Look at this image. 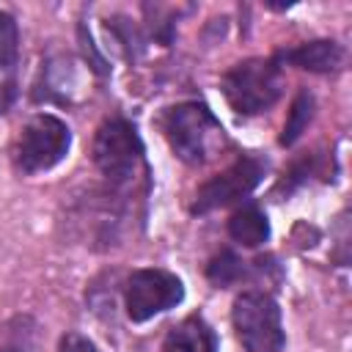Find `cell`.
Listing matches in <instances>:
<instances>
[{"instance_id":"1","label":"cell","mask_w":352,"mask_h":352,"mask_svg":"<svg viewBox=\"0 0 352 352\" xmlns=\"http://www.w3.org/2000/svg\"><path fill=\"white\" fill-rule=\"evenodd\" d=\"M162 135L170 151L187 165H204L223 146V126L201 102L173 104L162 116Z\"/></svg>"},{"instance_id":"2","label":"cell","mask_w":352,"mask_h":352,"mask_svg":"<svg viewBox=\"0 0 352 352\" xmlns=\"http://www.w3.org/2000/svg\"><path fill=\"white\" fill-rule=\"evenodd\" d=\"M220 88H223L226 102L236 113L242 116L264 113L283 94L280 63L275 58H248L223 74Z\"/></svg>"},{"instance_id":"3","label":"cell","mask_w":352,"mask_h":352,"mask_svg":"<svg viewBox=\"0 0 352 352\" xmlns=\"http://www.w3.org/2000/svg\"><path fill=\"white\" fill-rule=\"evenodd\" d=\"M231 324L245 352H280L286 346L280 305L267 292H242L231 305Z\"/></svg>"},{"instance_id":"4","label":"cell","mask_w":352,"mask_h":352,"mask_svg":"<svg viewBox=\"0 0 352 352\" xmlns=\"http://www.w3.org/2000/svg\"><path fill=\"white\" fill-rule=\"evenodd\" d=\"M69 148H72V129L66 126V121L50 113H38L22 126L16 138L14 165L19 173L33 176L55 168L69 154Z\"/></svg>"},{"instance_id":"5","label":"cell","mask_w":352,"mask_h":352,"mask_svg":"<svg viewBox=\"0 0 352 352\" xmlns=\"http://www.w3.org/2000/svg\"><path fill=\"white\" fill-rule=\"evenodd\" d=\"M94 165L110 184H126L143 165V140L126 118H107L94 135Z\"/></svg>"},{"instance_id":"6","label":"cell","mask_w":352,"mask_h":352,"mask_svg":"<svg viewBox=\"0 0 352 352\" xmlns=\"http://www.w3.org/2000/svg\"><path fill=\"white\" fill-rule=\"evenodd\" d=\"M184 300V283L160 267L135 270L124 286V305L132 322H148Z\"/></svg>"},{"instance_id":"7","label":"cell","mask_w":352,"mask_h":352,"mask_svg":"<svg viewBox=\"0 0 352 352\" xmlns=\"http://www.w3.org/2000/svg\"><path fill=\"white\" fill-rule=\"evenodd\" d=\"M264 170H267V160H261V157H256V154L239 157V160L231 162L223 173L212 176L206 184L198 187L190 212H192V214H206V212H212V209H220V206H228V204L245 198V195L253 192V187L261 182Z\"/></svg>"},{"instance_id":"8","label":"cell","mask_w":352,"mask_h":352,"mask_svg":"<svg viewBox=\"0 0 352 352\" xmlns=\"http://www.w3.org/2000/svg\"><path fill=\"white\" fill-rule=\"evenodd\" d=\"M278 63H292L297 69L308 72H338L344 66V50L333 38H319V41H305L294 50H283L275 58Z\"/></svg>"},{"instance_id":"9","label":"cell","mask_w":352,"mask_h":352,"mask_svg":"<svg viewBox=\"0 0 352 352\" xmlns=\"http://www.w3.org/2000/svg\"><path fill=\"white\" fill-rule=\"evenodd\" d=\"M162 352H217V336L201 316H187L168 330Z\"/></svg>"},{"instance_id":"10","label":"cell","mask_w":352,"mask_h":352,"mask_svg":"<svg viewBox=\"0 0 352 352\" xmlns=\"http://www.w3.org/2000/svg\"><path fill=\"white\" fill-rule=\"evenodd\" d=\"M228 236L245 248H258L270 239V220L261 206L245 204L228 217Z\"/></svg>"},{"instance_id":"11","label":"cell","mask_w":352,"mask_h":352,"mask_svg":"<svg viewBox=\"0 0 352 352\" xmlns=\"http://www.w3.org/2000/svg\"><path fill=\"white\" fill-rule=\"evenodd\" d=\"M19 66V28L8 11H0V77L16 80Z\"/></svg>"},{"instance_id":"12","label":"cell","mask_w":352,"mask_h":352,"mask_svg":"<svg viewBox=\"0 0 352 352\" xmlns=\"http://www.w3.org/2000/svg\"><path fill=\"white\" fill-rule=\"evenodd\" d=\"M206 278L212 280V286L228 289V286H234L236 280L245 278V261H242L236 253H231V250H220V253L209 261Z\"/></svg>"},{"instance_id":"13","label":"cell","mask_w":352,"mask_h":352,"mask_svg":"<svg viewBox=\"0 0 352 352\" xmlns=\"http://www.w3.org/2000/svg\"><path fill=\"white\" fill-rule=\"evenodd\" d=\"M314 116V96L308 91H300L297 99L292 102V110H289V121L283 124V135H280V146H292L308 126Z\"/></svg>"},{"instance_id":"14","label":"cell","mask_w":352,"mask_h":352,"mask_svg":"<svg viewBox=\"0 0 352 352\" xmlns=\"http://www.w3.org/2000/svg\"><path fill=\"white\" fill-rule=\"evenodd\" d=\"M58 352H99V349H96L94 341H88L85 336H80V333H66V336L60 338V344H58Z\"/></svg>"},{"instance_id":"15","label":"cell","mask_w":352,"mask_h":352,"mask_svg":"<svg viewBox=\"0 0 352 352\" xmlns=\"http://www.w3.org/2000/svg\"><path fill=\"white\" fill-rule=\"evenodd\" d=\"M14 102H16V80L0 77V113H8Z\"/></svg>"}]
</instances>
